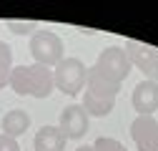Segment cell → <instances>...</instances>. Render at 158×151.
<instances>
[{
  "mask_svg": "<svg viewBox=\"0 0 158 151\" xmlns=\"http://www.w3.org/2000/svg\"><path fill=\"white\" fill-rule=\"evenodd\" d=\"M75 151H93V146H78Z\"/></svg>",
  "mask_w": 158,
  "mask_h": 151,
  "instance_id": "cell-16",
  "label": "cell"
},
{
  "mask_svg": "<svg viewBox=\"0 0 158 151\" xmlns=\"http://www.w3.org/2000/svg\"><path fill=\"white\" fill-rule=\"evenodd\" d=\"M65 136H63V131L58 128V126H43L40 131L35 134V151H63L65 149Z\"/></svg>",
  "mask_w": 158,
  "mask_h": 151,
  "instance_id": "cell-9",
  "label": "cell"
},
{
  "mask_svg": "<svg viewBox=\"0 0 158 151\" xmlns=\"http://www.w3.org/2000/svg\"><path fill=\"white\" fill-rule=\"evenodd\" d=\"M131 136L138 151H158V121L153 116H138L131 123Z\"/></svg>",
  "mask_w": 158,
  "mask_h": 151,
  "instance_id": "cell-6",
  "label": "cell"
},
{
  "mask_svg": "<svg viewBox=\"0 0 158 151\" xmlns=\"http://www.w3.org/2000/svg\"><path fill=\"white\" fill-rule=\"evenodd\" d=\"M10 71H13V48L0 41V91H3V86H8Z\"/></svg>",
  "mask_w": 158,
  "mask_h": 151,
  "instance_id": "cell-12",
  "label": "cell"
},
{
  "mask_svg": "<svg viewBox=\"0 0 158 151\" xmlns=\"http://www.w3.org/2000/svg\"><path fill=\"white\" fill-rule=\"evenodd\" d=\"M126 55H128V61L131 66H135L138 71H141L146 76V81H153L158 83V48L153 45H146L141 41H126Z\"/></svg>",
  "mask_w": 158,
  "mask_h": 151,
  "instance_id": "cell-5",
  "label": "cell"
},
{
  "mask_svg": "<svg viewBox=\"0 0 158 151\" xmlns=\"http://www.w3.org/2000/svg\"><path fill=\"white\" fill-rule=\"evenodd\" d=\"M0 151H20V144H18V139L0 134Z\"/></svg>",
  "mask_w": 158,
  "mask_h": 151,
  "instance_id": "cell-15",
  "label": "cell"
},
{
  "mask_svg": "<svg viewBox=\"0 0 158 151\" xmlns=\"http://www.w3.org/2000/svg\"><path fill=\"white\" fill-rule=\"evenodd\" d=\"M8 28L13 30V33H18V35H25V33H30V30H35V23L33 20H8Z\"/></svg>",
  "mask_w": 158,
  "mask_h": 151,
  "instance_id": "cell-14",
  "label": "cell"
},
{
  "mask_svg": "<svg viewBox=\"0 0 158 151\" xmlns=\"http://www.w3.org/2000/svg\"><path fill=\"white\" fill-rule=\"evenodd\" d=\"M113 106H115V101H106V98H98L93 93L83 91V108H85L88 116H101L103 119V116H108L113 111Z\"/></svg>",
  "mask_w": 158,
  "mask_h": 151,
  "instance_id": "cell-11",
  "label": "cell"
},
{
  "mask_svg": "<svg viewBox=\"0 0 158 151\" xmlns=\"http://www.w3.org/2000/svg\"><path fill=\"white\" fill-rule=\"evenodd\" d=\"M53 83L58 91L68 93V96H78V93H83L85 83H88V68L81 58H75V55H68L63 58L60 63L55 66L53 71Z\"/></svg>",
  "mask_w": 158,
  "mask_h": 151,
  "instance_id": "cell-2",
  "label": "cell"
},
{
  "mask_svg": "<svg viewBox=\"0 0 158 151\" xmlns=\"http://www.w3.org/2000/svg\"><path fill=\"white\" fill-rule=\"evenodd\" d=\"M8 86L18 93V96H33V98H48L55 83H53V71L45 66H18L10 71Z\"/></svg>",
  "mask_w": 158,
  "mask_h": 151,
  "instance_id": "cell-1",
  "label": "cell"
},
{
  "mask_svg": "<svg viewBox=\"0 0 158 151\" xmlns=\"http://www.w3.org/2000/svg\"><path fill=\"white\" fill-rule=\"evenodd\" d=\"M131 103L138 111V116H153V111H158V83L141 81L133 88Z\"/></svg>",
  "mask_w": 158,
  "mask_h": 151,
  "instance_id": "cell-8",
  "label": "cell"
},
{
  "mask_svg": "<svg viewBox=\"0 0 158 151\" xmlns=\"http://www.w3.org/2000/svg\"><path fill=\"white\" fill-rule=\"evenodd\" d=\"M28 50L33 55V61L38 66H45V68L58 66V63L65 58V55H63V50H65L63 38L58 35V33H53V30H35L30 35Z\"/></svg>",
  "mask_w": 158,
  "mask_h": 151,
  "instance_id": "cell-3",
  "label": "cell"
},
{
  "mask_svg": "<svg viewBox=\"0 0 158 151\" xmlns=\"http://www.w3.org/2000/svg\"><path fill=\"white\" fill-rule=\"evenodd\" d=\"M63 131L65 139H83L88 134V113L83 106L78 103H70L68 108H63L60 113V126H58Z\"/></svg>",
  "mask_w": 158,
  "mask_h": 151,
  "instance_id": "cell-7",
  "label": "cell"
},
{
  "mask_svg": "<svg viewBox=\"0 0 158 151\" xmlns=\"http://www.w3.org/2000/svg\"><path fill=\"white\" fill-rule=\"evenodd\" d=\"M30 126V116H28V111L23 108H10L3 121H0V128H3V134L10 136V139H18V136H23L25 131Z\"/></svg>",
  "mask_w": 158,
  "mask_h": 151,
  "instance_id": "cell-10",
  "label": "cell"
},
{
  "mask_svg": "<svg viewBox=\"0 0 158 151\" xmlns=\"http://www.w3.org/2000/svg\"><path fill=\"white\" fill-rule=\"evenodd\" d=\"M93 68L103 76V78H108L110 83L115 86H121L126 78H128V73H131V61H128V55L121 45H108L101 55L95 58Z\"/></svg>",
  "mask_w": 158,
  "mask_h": 151,
  "instance_id": "cell-4",
  "label": "cell"
},
{
  "mask_svg": "<svg viewBox=\"0 0 158 151\" xmlns=\"http://www.w3.org/2000/svg\"><path fill=\"white\" fill-rule=\"evenodd\" d=\"M93 151H128L118 139H110V136H101V139H95L93 144Z\"/></svg>",
  "mask_w": 158,
  "mask_h": 151,
  "instance_id": "cell-13",
  "label": "cell"
}]
</instances>
